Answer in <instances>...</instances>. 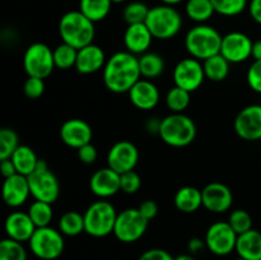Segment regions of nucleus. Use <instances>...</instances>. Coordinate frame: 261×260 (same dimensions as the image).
Segmentation results:
<instances>
[{"instance_id":"39","label":"nucleus","mask_w":261,"mask_h":260,"mask_svg":"<svg viewBox=\"0 0 261 260\" xmlns=\"http://www.w3.org/2000/svg\"><path fill=\"white\" fill-rule=\"evenodd\" d=\"M227 222L237 235L245 233L252 228V218L245 209H236L232 212Z\"/></svg>"},{"instance_id":"29","label":"nucleus","mask_w":261,"mask_h":260,"mask_svg":"<svg viewBox=\"0 0 261 260\" xmlns=\"http://www.w3.org/2000/svg\"><path fill=\"white\" fill-rule=\"evenodd\" d=\"M140 74L145 79L158 78L165 71V60L160 54L145 53L139 58Z\"/></svg>"},{"instance_id":"33","label":"nucleus","mask_w":261,"mask_h":260,"mask_svg":"<svg viewBox=\"0 0 261 260\" xmlns=\"http://www.w3.org/2000/svg\"><path fill=\"white\" fill-rule=\"evenodd\" d=\"M166 105L172 114H184L190 105V92L175 86L166 94Z\"/></svg>"},{"instance_id":"11","label":"nucleus","mask_w":261,"mask_h":260,"mask_svg":"<svg viewBox=\"0 0 261 260\" xmlns=\"http://www.w3.org/2000/svg\"><path fill=\"white\" fill-rule=\"evenodd\" d=\"M239 235L233 231L228 222H214L209 226L205 233L206 249L214 255L226 256L236 250Z\"/></svg>"},{"instance_id":"35","label":"nucleus","mask_w":261,"mask_h":260,"mask_svg":"<svg viewBox=\"0 0 261 260\" xmlns=\"http://www.w3.org/2000/svg\"><path fill=\"white\" fill-rule=\"evenodd\" d=\"M0 260H27V251L22 242L7 237L0 242Z\"/></svg>"},{"instance_id":"41","label":"nucleus","mask_w":261,"mask_h":260,"mask_svg":"<svg viewBox=\"0 0 261 260\" xmlns=\"http://www.w3.org/2000/svg\"><path fill=\"white\" fill-rule=\"evenodd\" d=\"M23 92L31 99L40 98L45 92V82L41 78L28 76L27 81L24 82V86H23Z\"/></svg>"},{"instance_id":"46","label":"nucleus","mask_w":261,"mask_h":260,"mask_svg":"<svg viewBox=\"0 0 261 260\" xmlns=\"http://www.w3.org/2000/svg\"><path fill=\"white\" fill-rule=\"evenodd\" d=\"M247 9L254 22L261 25V0H250Z\"/></svg>"},{"instance_id":"7","label":"nucleus","mask_w":261,"mask_h":260,"mask_svg":"<svg viewBox=\"0 0 261 260\" xmlns=\"http://www.w3.org/2000/svg\"><path fill=\"white\" fill-rule=\"evenodd\" d=\"M31 252L41 260H55L61 256L65 249L64 235L53 227L36 228L28 241Z\"/></svg>"},{"instance_id":"32","label":"nucleus","mask_w":261,"mask_h":260,"mask_svg":"<svg viewBox=\"0 0 261 260\" xmlns=\"http://www.w3.org/2000/svg\"><path fill=\"white\" fill-rule=\"evenodd\" d=\"M28 214H30L31 219H32L37 228L50 226L51 221L54 218L53 204L35 200L28 208Z\"/></svg>"},{"instance_id":"51","label":"nucleus","mask_w":261,"mask_h":260,"mask_svg":"<svg viewBox=\"0 0 261 260\" xmlns=\"http://www.w3.org/2000/svg\"><path fill=\"white\" fill-rule=\"evenodd\" d=\"M175 260H196L193 254H181L175 257Z\"/></svg>"},{"instance_id":"34","label":"nucleus","mask_w":261,"mask_h":260,"mask_svg":"<svg viewBox=\"0 0 261 260\" xmlns=\"http://www.w3.org/2000/svg\"><path fill=\"white\" fill-rule=\"evenodd\" d=\"M76 56H78V50L65 42L60 43V45H58L54 48L55 66L59 69H63V70L70 69L73 66L75 68Z\"/></svg>"},{"instance_id":"47","label":"nucleus","mask_w":261,"mask_h":260,"mask_svg":"<svg viewBox=\"0 0 261 260\" xmlns=\"http://www.w3.org/2000/svg\"><path fill=\"white\" fill-rule=\"evenodd\" d=\"M0 170H2V175L4 176V178H8L10 176H14L18 173L17 168H15L14 163H13V161L10 158L2 161V163H0Z\"/></svg>"},{"instance_id":"26","label":"nucleus","mask_w":261,"mask_h":260,"mask_svg":"<svg viewBox=\"0 0 261 260\" xmlns=\"http://www.w3.org/2000/svg\"><path fill=\"white\" fill-rule=\"evenodd\" d=\"M10 160L14 163L17 172L23 176H30L36 170L38 165V158L36 155L35 150L31 147L24 144H20L13 153Z\"/></svg>"},{"instance_id":"4","label":"nucleus","mask_w":261,"mask_h":260,"mask_svg":"<svg viewBox=\"0 0 261 260\" xmlns=\"http://www.w3.org/2000/svg\"><path fill=\"white\" fill-rule=\"evenodd\" d=\"M158 135L170 147H188L195 140L196 125L188 115L171 114L162 119Z\"/></svg>"},{"instance_id":"44","label":"nucleus","mask_w":261,"mask_h":260,"mask_svg":"<svg viewBox=\"0 0 261 260\" xmlns=\"http://www.w3.org/2000/svg\"><path fill=\"white\" fill-rule=\"evenodd\" d=\"M138 260H175V257L163 249H149L143 252Z\"/></svg>"},{"instance_id":"27","label":"nucleus","mask_w":261,"mask_h":260,"mask_svg":"<svg viewBox=\"0 0 261 260\" xmlns=\"http://www.w3.org/2000/svg\"><path fill=\"white\" fill-rule=\"evenodd\" d=\"M185 12L189 19L198 24H204L213 17L216 10L212 4V0H188Z\"/></svg>"},{"instance_id":"25","label":"nucleus","mask_w":261,"mask_h":260,"mask_svg":"<svg viewBox=\"0 0 261 260\" xmlns=\"http://www.w3.org/2000/svg\"><path fill=\"white\" fill-rule=\"evenodd\" d=\"M175 206L182 213H194L203 206V194L201 190L194 186H184L178 189L173 198Z\"/></svg>"},{"instance_id":"16","label":"nucleus","mask_w":261,"mask_h":260,"mask_svg":"<svg viewBox=\"0 0 261 260\" xmlns=\"http://www.w3.org/2000/svg\"><path fill=\"white\" fill-rule=\"evenodd\" d=\"M203 206L212 213H224L233 203V194L231 189L222 183H211L204 186Z\"/></svg>"},{"instance_id":"49","label":"nucleus","mask_w":261,"mask_h":260,"mask_svg":"<svg viewBox=\"0 0 261 260\" xmlns=\"http://www.w3.org/2000/svg\"><path fill=\"white\" fill-rule=\"evenodd\" d=\"M161 122H162V119H157V117H150L147 122V130L152 134H158L160 133V127H161Z\"/></svg>"},{"instance_id":"22","label":"nucleus","mask_w":261,"mask_h":260,"mask_svg":"<svg viewBox=\"0 0 261 260\" xmlns=\"http://www.w3.org/2000/svg\"><path fill=\"white\" fill-rule=\"evenodd\" d=\"M153 38L154 37L145 23L129 24L124 33L125 48L134 55H143L148 53Z\"/></svg>"},{"instance_id":"24","label":"nucleus","mask_w":261,"mask_h":260,"mask_svg":"<svg viewBox=\"0 0 261 260\" xmlns=\"http://www.w3.org/2000/svg\"><path fill=\"white\" fill-rule=\"evenodd\" d=\"M234 251L245 260H261V232L251 228L239 235Z\"/></svg>"},{"instance_id":"8","label":"nucleus","mask_w":261,"mask_h":260,"mask_svg":"<svg viewBox=\"0 0 261 260\" xmlns=\"http://www.w3.org/2000/svg\"><path fill=\"white\" fill-rule=\"evenodd\" d=\"M31 195L35 200L54 204L60 195V184L45 161L40 160L36 170L27 176Z\"/></svg>"},{"instance_id":"54","label":"nucleus","mask_w":261,"mask_h":260,"mask_svg":"<svg viewBox=\"0 0 261 260\" xmlns=\"http://www.w3.org/2000/svg\"><path fill=\"white\" fill-rule=\"evenodd\" d=\"M234 260H245V259H242V257H236V259H234Z\"/></svg>"},{"instance_id":"13","label":"nucleus","mask_w":261,"mask_h":260,"mask_svg":"<svg viewBox=\"0 0 261 260\" xmlns=\"http://www.w3.org/2000/svg\"><path fill=\"white\" fill-rule=\"evenodd\" d=\"M139 161V150L137 145L129 140H120L110 148L107 153V166L117 173L133 171Z\"/></svg>"},{"instance_id":"36","label":"nucleus","mask_w":261,"mask_h":260,"mask_svg":"<svg viewBox=\"0 0 261 260\" xmlns=\"http://www.w3.org/2000/svg\"><path fill=\"white\" fill-rule=\"evenodd\" d=\"M18 134L10 127H3L0 130V161L8 160L19 147Z\"/></svg>"},{"instance_id":"52","label":"nucleus","mask_w":261,"mask_h":260,"mask_svg":"<svg viewBox=\"0 0 261 260\" xmlns=\"http://www.w3.org/2000/svg\"><path fill=\"white\" fill-rule=\"evenodd\" d=\"M160 2L165 5H171V7H175V5L182 3L184 0H160Z\"/></svg>"},{"instance_id":"50","label":"nucleus","mask_w":261,"mask_h":260,"mask_svg":"<svg viewBox=\"0 0 261 260\" xmlns=\"http://www.w3.org/2000/svg\"><path fill=\"white\" fill-rule=\"evenodd\" d=\"M251 58L254 59V60H261V40L255 41V42L252 43Z\"/></svg>"},{"instance_id":"40","label":"nucleus","mask_w":261,"mask_h":260,"mask_svg":"<svg viewBox=\"0 0 261 260\" xmlns=\"http://www.w3.org/2000/svg\"><path fill=\"white\" fill-rule=\"evenodd\" d=\"M120 183H121V191L132 195V194H135L137 191H139L140 186H142V178L133 170L122 173L121 178H120Z\"/></svg>"},{"instance_id":"19","label":"nucleus","mask_w":261,"mask_h":260,"mask_svg":"<svg viewBox=\"0 0 261 260\" xmlns=\"http://www.w3.org/2000/svg\"><path fill=\"white\" fill-rule=\"evenodd\" d=\"M5 233L9 239L18 242H28L36 228L28 212H13L5 219Z\"/></svg>"},{"instance_id":"38","label":"nucleus","mask_w":261,"mask_h":260,"mask_svg":"<svg viewBox=\"0 0 261 260\" xmlns=\"http://www.w3.org/2000/svg\"><path fill=\"white\" fill-rule=\"evenodd\" d=\"M150 8H148L142 2H132L122 10V18L129 24H137V23H145Z\"/></svg>"},{"instance_id":"21","label":"nucleus","mask_w":261,"mask_h":260,"mask_svg":"<svg viewBox=\"0 0 261 260\" xmlns=\"http://www.w3.org/2000/svg\"><path fill=\"white\" fill-rule=\"evenodd\" d=\"M31 195L30 184L27 176L17 173L5 178L3 184V196L4 201L10 208H18L27 201Z\"/></svg>"},{"instance_id":"10","label":"nucleus","mask_w":261,"mask_h":260,"mask_svg":"<svg viewBox=\"0 0 261 260\" xmlns=\"http://www.w3.org/2000/svg\"><path fill=\"white\" fill-rule=\"evenodd\" d=\"M148 221L142 216L139 209L129 208L117 214L116 223H115L114 235L119 241L125 244H132L143 237L148 228Z\"/></svg>"},{"instance_id":"14","label":"nucleus","mask_w":261,"mask_h":260,"mask_svg":"<svg viewBox=\"0 0 261 260\" xmlns=\"http://www.w3.org/2000/svg\"><path fill=\"white\" fill-rule=\"evenodd\" d=\"M252 43L254 42L246 33L239 32V31L229 32L222 38L219 54L231 64L244 63L247 59L251 58Z\"/></svg>"},{"instance_id":"30","label":"nucleus","mask_w":261,"mask_h":260,"mask_svg":"<svg viewBox=\"0 0 261 260\" xmlns=\"http://www.w3.org/2000/svg\"><path fill=\"white\" fill-rule=\"evenodd\" d=\"M111 0H81L79 10L92 22H101L111 10Z\"/></svg>"},{"instance_id":"48","label":"nucleus","mask_w":261,"mask_h":260,"mask_svg":"<svg viewBox=\"0 0 261 260\" xmlns=\"http://www.w3.org/2000/svg\"><path fill=\"white\" fill-rule=\"evenodd\" d=\"M205 247H206L205 240H201V239H199V237H194V239H191L190 241H189V245H188L189 252L193 255L199 254V252L203 251Z\"/></svg>"},{"instance_id":"6","label":"nucleus","mask_w":261,"mask_h":260,"mask_svg":"<svg viewBox=\"0 0 261 260\" xmlns=\"http://www.w3.org/2000/svg\"><path fill=\"white\" fill-rule=\"evenodd\" d=\"M117 214L115 206L105 199L92 203L83 214L86 233L92 237H106L114 233Z\"/></svg>"},{"instance_id":"18","label":"nucleus","mask_w":261,"mask_h":260,"mask_svg":"<svg viewBox=\"0 0 261 260\" xmlns=\"http://www.w3.org/2000/svg\"><path fill=\"white\" fill-rule=\"evenodd\" d=\"M60 138L68 147L79 149L91 143L93 130L91 125L82 119H69L61 125Z\"/></svg>"},{"instance_id":"53","label":"nucleus","mask_w":261,"mask_h":260,"mask_svg":"<svg viewBox=\"0 0 261 260\" xmlns=\"http://www.w3.org/2000/svg\"><path fill=\"white\" fill-rule=\"evenodd\" d=\"M112 4H121V3H125L126 0H111Z\"/></svg>"},{"instance_id":"2","label":"nucleus","mask_w":261,"mask_h":260,"mask_svg":"<svg viewBox=\"0 0 261 260\" xmlns=\"http://www.w3.org/2000/svg\"><path fill=\"white\" fill-rule=\"evenodd\" d=\"M59 33L63 42L76 50L93 43L96 36L94 22L86 17L81 10L65 13L59 22Z\"/></svg>"},{"instance_id":"15","label":"nucleus","mask_w":261,"mask_h":260,"mask_svg":"<svg viewBox=\"0 0 261 260\" xmlns=\"http://www.w3.org/2000/svg\"><path fill=\"white\" fill-rule=\"evenodd\" d=\"M234 132L241 139L261 140V105H250L237 114L233 122Z\"/></svg>"},{"instance_id":"1","label":"nucleus","mask_w":261,"mask_h":260,"mask_svg":"<svg viewBox=\"0 0 261 260\" xmlns=\"http://www.w3.org/2000/svg\"><path fill=\"white\" fill-rule=\"evenodd\" d=\"M103 70V83L112 93H129L142 79L139 59L129 51H117L107 59Z\"/></svg>"},{"instance_id":"3","label":"nucleus","mask_w":261,"mask_h":260,"mask_svg":"<svg viewBox=\"0 0 261 260\" xmlns=\"http://www.w3.org/2000/svg\"><path fill=\"white\" fill-rule=\"evenodd\" d=\"M223 36L214 27L198 24L190 28L185 36V47L191 58L204 61L221 53Z\"/></svg>"},{"instance_id":"23","label":"nucleus","mask_w":261,"mask_h":260,"mask_svg":"<svg viewBox=\"0 0 261 260\" xmlns=\"http://www.w3.org/2000/svg\"><path fill=\"white\" fill-rule=\"evenodd\" d=\"M106 61V54L102 50V47L91 43V45L84 46L78 50L75 69L78 73L84 74V75L93 74L103 69Z\"/></svg>"},{"instance_id":"37","label":"nucleus","mask_w":261,"mask_h":260,"mask_svg":"<svg viewBox=\"0 0 261 260\" xmlns=\"http://www.w3.org/2000/svg\"><path fill=\"white\" fill-rule=\"evenodd\" d=\"M249 0H212L214 10L224 17H236L249 8Z\"/></svg>"},{"instance_id":"45","label":"nucleus","mask_w":261,"mask_h":260,"mask_svg":"<svg viewBox=\"0 0 261 260\" xmlns=\"http://www.w3.org/2000/svg\"><path fill=\"white\" fill-rule=\"evenodd\" d=\"M139 212L142 213L143 217L148 219V221H152L153 218H155V216L158 214V205L154 200H144L139 205Z\"/></svg>"},{"instance_id":"31","label":"nucleus","mask_w":261,"mask_h":260,"mask_svg":"<svg viewBox=\"0 0 261 260\" xmlns=\"http://www.w3.org/2000/svg\"><path fill=\"white\" fill-rule=\"evenodd\" d=\"M59 231L64 236L74 237L81 235L82 232H86L84 227V216L79 212L69 211L65 212L59 219Z\"/></svg>"},{"instance_id":"42","label":"nucleus","mask_w":261,"mask_h":260,"mask_svg":"<svg viewBox=\"0 0 261 260\" xmlns=\"http://www.w3.org/2000/svg\"><path fill=\"white\" fill-rule=\"evenodd\" d=\"M247 84L256 93L261 94V60H254L247 69Z\"/></svg>"},{"instance_id":"17","label":"nucleus","mask_w":261,"mask_h":260,"mask_svg":"<svg viewBox=\"0 0 261 260\" xmlns=\"http://www.w3.org/2000/svg\"><path fill=\"white\" fill-rule=\"evenodd\" d=\"M121 175L110 168L109 166L105 168H99L89 180V189L96 196L101 199L111 198L121 191Z\"/></svg>"},{"instance_id":"12","label":"nucleus","mask_w":261,"mask_h":260,"mask_svg":"<svg viewBox=\"0 0 261 260\" xmlns=\"http://www.w3.org/2000/svg\"><path fill=\"white\" fill-rule=\"evenodd\" d=\"M205 79L203 63L198 59H182L176 64L173 69V82L175 86L188 92H195L203 84Z\"/></svg>"},{"instance_id":"5","label":"nucleus","mask_w":261,"mask_h":260,"mask_svg":"<svg viewBox=\"0 0 261 260\" xmlns=\"http://www.w3.org/2000/svg\"><path fill=\"white\" fill-rule=\"evenodd\" d=\"M145 24L154 38L170 40L182 28V17L175 7L161 4L150 8Z\"/></svg>"},{"instance_id":"9","label":"nucleus","mask_w":261,"mask_h":260,"mask_svg":"<svg viewBox=\"0 0 261 260\" xmlns=\"http://www.w3.org/2000/svg\"><path fill=\"white\" fill-rule=\"evenodd\" d=\"M23 68L28 76L45 79L54 71V50L42 42L30 45L23 55Z\"/></svg>"},{"instance_id":"20","label":"nucleus","mask_w":261,"mask_h":260,"mask_svg":"<svg viewBox=\"0 0 261 260\" xmlns=\"http://www.w3.org/2000/svg\"><path fill=\"white\" fill-rule=\"evenodd\" d=\"M130 102L139 110H153L161 98L160 89L149 79H139L129 91Z\"/></svg>"},{"instance_id":"43","label":"nucleus","mask_w":261,"mask_h":260,"mask_svg":"<svg viewBox=\"0 0 261 260\" xmlns=\"http://www.w3.org/2000/svg\"><path fill=\"white\" fill-rule=\"evenodd\" d=\"M76 153H78L79 160L86 165H92V163L96 162L97 157H98V152L92 143H88V144L76 149Z\"/></svg>"},{"instance_id":"28","label":"nucleus","mask_w":261,"mask_h":260,"mask_svg":"<svg viewBox=\"0 0 261 260\" xmlns=\"http://www.w3.org/2000/svg\"><path fill=\"white\" fill-rule=\"evenodd\" d=\"M229 61L224 59L221 54L212 56L203 61L205 78L212 82H223L228 76Z\"/></svg>"}]
</instances>
